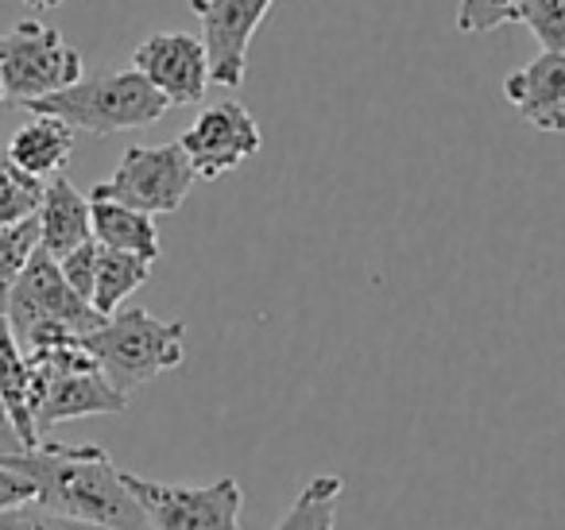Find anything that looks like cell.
Returning <instances> with one entry per match:
<instances>
[{"mask_svg":"<svg viewBox=\"0 0 565 530\" xmlns=\"http://www.w3.org/2000/svg\"><path fill=\"white\" fill-rule=\"evenodd\" d=\"M0 460L32 476L35 507L47 515L51 527H148V515L102 445H63L40 437V445Z\"/></svg>","mask_w":565,"mask_h":530,"instance_id":"1","label":"cell"},{"mask_svg":"<svg viewBox=\"0 0 565 530\" xmlns=\"http://www.w3.org/2000/svg\"><path fill=\"white\" fill-rule=\"evenodd\" d=\"M28 109L51 113V117L66 120L74 132L117 136L156 125L159 117H167L171 102L132 66V71H102L89 78L82 74L71 86L28 102Z\"/></svg>","mask_w":565,"mask_h":530,"instance_id":"2","label":"cell"},{"mask_svg":"<svg viewBox=\"0 0 565 530\" xmlns=\"http://www.w3.org/2000/svg\"><path fill=\"white\" fill-rule=\"evenodd\" d=\"M9 326L17 333L20 349H47V344L78 341L82 333L102 326L109 314L97 310L89 298H82L78 290L66 283L58 259L51 256L43 244H35L32 259L20 272L17 287L9 290Z\"/></svg>","mask_w":565,"mask_h":530,"instance_id":"3","label":"cell"},{"mask_svg":"<svg viewBox=\"0 0 565 530\" xmlns=\"http://www.w3.org/2000/svg\"><path fill=\"white\" fill-rule=\"evenodd\" d=\"M82 344L94 352L102 372L120 391H136L186 360V326L132 306V310H113L102 326L82 333Z\"/></svg>","mask_w":565,"mask_h":530,"instance_id":"4","label":"cell"},{"mask_svg":"<svg viewBox=\"0 0 565 530\" xmlns=\"http://www.w3.org/2000/svg\"><path fill=\"white\" fill-rule=\"evenodd\" d=\"M82 78V55L63 40V32L20 20L0 35V105H28Z\"/></svg>","mask_w":565,"mask_h":530,"instance_id":"5","label":"cell"},{"mask_svg":"<svg viewBox=\"0 0 565 530\" xmlns=\"http://www.w3.org/2000/svg\"><path fill=\"white\" fill-rule=\"evenodd\" d=\"M198 174L190 167V156L182 151V144H156V148H128L120 156L117 171L109 182H97L89 190V198H113L125 202L132 210H143L151 218L159 213H174L186 194L194 190Z\"/></svg>","mask_w":565,"mask_h":530,"instance_id":"6","label":"cell"},{"mask_svg":"<svg viewBox=\"0 0 565 530\" xmlns=\"http://www.w3.org/2000/svg\"><path fill=\"white\" fill-rule=\"evenodd\" d=\"M136 504L148 515V527L163 530H233L241 527L244 491L233 476L210 484V488H190V484H159L148 476L120 473Z\"/></svg>","mask_w":565,"mask_h":530,"instance_id":"7","label":"cell"},{"mask_svg":"<svg viewBox=\"0 0 565 530\" xmlns=\"http://www.w3.org/2000/svg\"><path fill=\"white\" fill-rule=\"evenodd\" d=\"M32 411L35 434L47 437L58 422L89 418V414H125L128 391H120L102 364L89 368H32Z\"/></svg>","mask_w":565,"mask_h":530,"instance_id":"8","label":"cell"},{"mask_svg":"<svg viewBox=\"0 0 565 530\" xmlns=\"http://www.w3.org/2000/svg\"><path fill=\"white\" fill-rule=\"evenodd\" d=\"M275 0H190V12L202 20V43L210 59V82L241 89L248 74V47Z\"/></svg>","mask_w":565,"mask_h":530,"instance_id":"9","label":"cell"},{"mask_svg":"<svg viewBox=\"0 0 565 530\" xmlns=\"http://www.w3.org/2000/svg\"><path fill=\"white\" fill-rule=\"evenodd\" d=\"M179 144L190 156V167H194L198 179L213 182L221 174L236 171L244 159L256 156L264 148V136H259L256 117L241 102L225 97V102L198 113V120L182 132Z\"/></svg>","mask_w":565,"mask_h":530,"instance_id":"10","label":"cell"},{"mask_svg":"<svg viewBox=\"0 0 565 530\" xmlns=\"http://www.w3.org/2000/svg\"><path fill=\"white\" fill-rule=\"evenodd\" d=\"M132 66L174 105H198L210 86L205 43L186 32H156L132 55Z\"/></svg>","mask_w":565,"mask_h":530,"instance_id":"11","label":"cell"},{"mask_svg":"<svg viewBox=\"0 0 565 530\" xmlns=\"http://www.w3.org/2000/svg\"><path fill=\"white\" fill-rule=\"evenodd\" d=\"M508 105L539 132H565V51H542L503 78Z\"/></svg>","mask_w":565,"mask_h":530,"instance_id":"12","label":"cell"},{"mask_svg":"<svg viewBox=\"0 0 565 530\" xmlns=\"http://www.w3.org/2000/svg\"><path fill=\"white\" fill-rule=\"evenodd\" d=\"M35 218H40V244L55 259L94 236V229H89V198L78 194L66 174H51L43 182V198Z\"/></svg>","mask_w":565,"mask_h":530,"instance_id":"13","label":"cell"},{"mask_svg":"<svg viewBox=\"0 0 565 530\" xmlns=\"http://www.w3.org/2000/svg\"><path fill=\"white\" fill-rule=\"evenodd\" d=\"M74 156V128L66 120L51 117V113H32L28 125H20L9 140L4 159L17 163L20 171L35 174L47 182L51 174H63Z\"/></svg>","mask_w":565,"mask_h":530,"instance_id":"14","label":"cell"},{"mask_svg":"<svg viewBox=\"0 0 565 530\" xmlns=\"http://www.w3.org/2000/svg\"><path fill=\"white\" fill-rule=\"evenodd\" d=\"M89 229H94V241L105 248L132 252L148 264L159 259V229L151 213L113 202V198H89Z\"/></svg>","mask_w":565,"mask_h":530,"instance_id":"15","label":"cell"},{"mask_svg":"<svg viewBox=\"0 0 565 530\" xmlns=\"http://www.w3.org/2000/svg\"><path fill=\"white\" fill-rule=\"evenodd\" d=\"M0 399H4V406H9L12 422H17L28 449L40 445V434H35V411H32V364H28V357H24V349H20L4 310H0Z\"/></svg>","mask_w":565,"mask_h":530,"instance_id":"16","label":"cell"},{"mask_svg":"<svg viewBox=\"0 0 565 530\" xmlns=\"http://www.w3.org/2000/svg\"><path fill=\"white\" fill-rule=\"evenodd\" d=\"M148 275H151L148 259L97 244V272H94V295H89V303L102 314L120 310V303H125L128 295H136V290L148 283Z\"/></svg>","mask_w":565,"mask_h":530,"instance_id":"17","label":"cell"},{"mask_svg":"<svg viewBox=\"0 0 565 530\" xmlns=\"http://www.w3.org/2000/svg\"><path fill=\"white\" fill-rule=\"evenodd\" d=\"M345 491L341 476H315L307 488L295 496V504L279 515L275 527L291 530V527H307V530H330L338 527V499Z\"/></svg>","mask_w":565,"mask_h":530,"instance_id":"18","label":"cell"},{"mask_svg":"<svg viewBox=\"0 0 565 530\" xmlns=\"http://www.w3.org/2000/svg\"><path fill=\"white\" fill-rule=\"evenodd\" d=\"M35 244H40V218H24L17 225L0 229V310L9 303V290L17 287L20 272L32 259Z\"/></svg>","mask_w":565,"mask_h":530,"instance_id":"19","label":"cell"},{"mask_svg":"<svg viewBox=\"0 0 565 530\" xmlns=\"http://www.w3.org/2000/svg\"><path fill=\"white\" fill-rule=\"evenodd\" d=\"M40 198H43V179L20 171L9 159H0V229L32 218L40 210Z\"/></svg>","mask_w":565,"mask_h":530,"instance_id":"20","label":"cell"},{"mask_svg":"<svg viewBox=\"0 0 565 530\" xmlns=\"http://www.w3.org/2000/svg\"><path fill=\"white\" fill-rule=\"evenodd\" d=\"M515 24H523L542 51H565V0H519Z\"/></svg>","mask_w":565,"mask_h":530,"instance_id":"21","label":"cell"},{"mask_svg":"<svg viewBox=\"0 0 565 530\" xmlns=\"http://www.w3.org/2000/svg\"><path fill=\"white\" fill-rule=\"evenodd\" d=\"M519 0H457V32L488 35L503 24H515Z\"/></svg>","mask_w":565,"mask_h":530,"instance_id":"22","label":"cell"},{"mask_svg":"<svg viewBox=\"0 0 565 530\" xmlns=\"http://www.w3.org/2000/svg\"><path fill=\"white\" fill-rule=\"evenodd\" d=\"M58 267H63L66 283L78 290L82 298L94 295V272H97V241H82L78 248H71L66 256H58Z\"/></svg>","mask_w":565,"mask_h":530,"instance_id":"23","label":"cell"},{"mask_svg":"<svg viewBox=\"0 0 565 530\" xmlns=\"http://www.w3.org/2000/svg\"><path fill=\"white\" fill-rule=\"evenodd\" d=\"M28 504H35L32 476H24L20 468H12V465L0 460V515L20 511V507H28Z\"/></svg>","mask_w":565,"mask_h":530,"instance_id":"24","label":"cell"},{"mask_svg":"<svg viewBox=\"0 0 565 530\" xmlns=\"http://www.w3.org/2000/svg\"><path fill=\"white\" fill-rule=\"evenodd\" d=\"M20 449H28V442L20 437L9 406H4V399H0V457H9V453H20Z\"/></svg>","mask_w":565,"mask_h":530,"instance_id":"25","label":"cell"},{"mask_svg":"<svg viewBox=\"0 0 565 530\" xmlns=\"http://www.w3.org/2000/svg\"><path fill=\"white\" fill-rule=\"evenodd\" d=\"M20 4H28V9H35V12H51V9H58L63 0H20Z\"/></svg>","mask_w":565,"mask_h":530,"instance_id":"26","label":"cell"}]
</instances>
